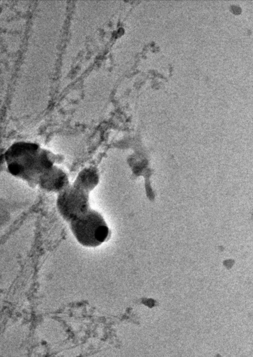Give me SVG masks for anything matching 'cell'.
<instances>
[{
	"label": "cell",
	"instance_id": "5b68a950",
	"mask_svg": "<svg viewBox=\"0 0 253 357\" xmlns=\"http://www.w3.org/2000/svg\"><path fill=\"white\" fill-rule=\"evenodd\" d=\"M98 181L96 172L91 169H86L79 173L74 185L89 192L94 188Z\"/></svg>",
	"mask_w": 253,
	"mask_h": 357
},
{
	"label": "cell",
	"instance_id": "6da1fadb",
	"mask_svg": "<svg viewBox=\"0 0 253 357\" xmlns=\"http://www.w3.org/2000/svg\"><path fill=\"white\" fill-rule=\"evenodd\" d=\"M9 172L29 182H39L40 177L54 165L55 156L30 142L13 144L5 153Z\"/></svg>",
	"mask_w": 253,
	"mask_h": 357
},
{
	"label": "cell",
	"instance_id": "7a4b0ae2",
	"mask_svg": "<svg viewBox=\"0 0 253 357\" xmlns=\"http://www.w3.org/2000/svg\"><path fill=\"white\" fill-rule=\"evenodd\" d=\"M70 229L82 245L95 248L108 238L109 229L102 215L89 208L81 215L70 222Z\"/></svg>",
	"mask_w": 253,
	"mask_h": 357
},
{
	"label": "cell",
	"instance_id": "3957f363",
	"mask_svg": "<svg viewBox=\"0 0 253 357\" xmlns=\"http://www.w3.org/2000/svg\"><path fill=\"white\" fill-rule=\"evenodd\" d=\"M88 194V191L75 185L60 192L57 207L65 220L70 222L90 208Z\"/></svg>",
	"mask_w": 253,
	"mask_h": 357
},
{
	"label": "cell",
	"instance_id": "277c9868",
	"mask_svg": "<svg viewBox=\"0 0 253 357\" xmlns=\"http://www.w3.org/2000/svg\"><path fill=\"white\" fill-rule=\"evenodd\" d=\"M38 183L47 191H62L68 187V178L61 169L54 166L40 177Z\"/></svg>",
	"mask_w": 253,
	"mask_h": 357
}]
</instances>
